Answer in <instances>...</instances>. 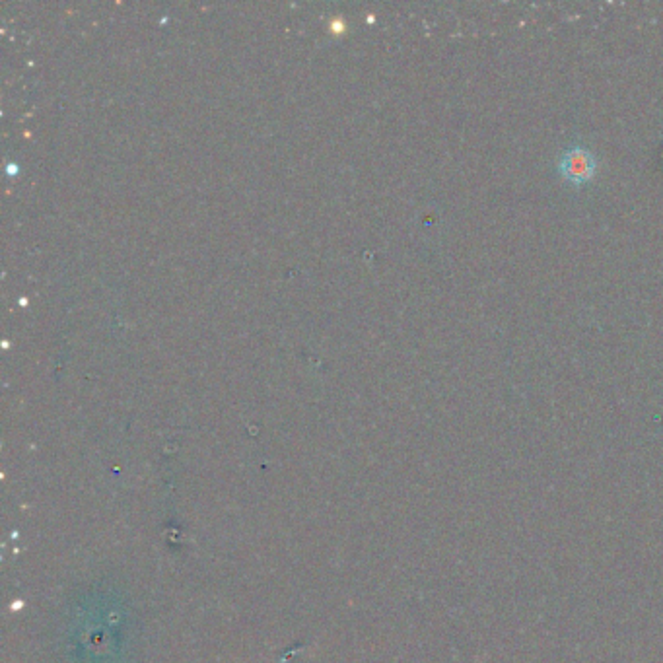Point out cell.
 I'll return each instance as SVG.
<instances>
[{
    "label": "cell",
    "instance_id": "1",
    "mask_svg": "<svg viewBox=\"0 0 663 663\" xmlns=\"http://www.w3.org/2000/svg\"><path fill=\"white\" fill-rule=\"evenodd\" d=\"M595 170H597V160L584 146H572L560 158L559 172L570 183L590 181L595 175Z\"/></svg>",
    "mask_w": 663,
    "mask_h": 663
}]
</instances>
